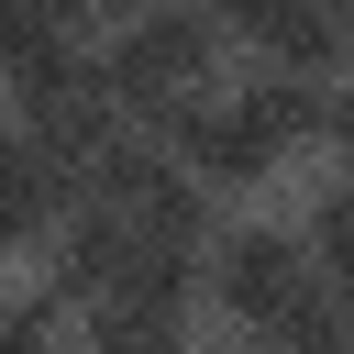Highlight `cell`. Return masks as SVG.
<instances>
[{"mask_svg": "<svg viewBox=\"0 0 354 354\" xmlns=\"http://www.w3.org/2000/svg\"><path fill=\"white\" fill-rule=\"evenodd\" d=\"M210 66H221V22H210V11H188V0H144V11H122L111 55H100V77H111L122 122H144V133H166L199 88H221Z\"/></svg>", "mask_w": 354, "mask_h": 354, "instance_id": "obj_1", "label": "cell"}, {"mask_svg": "<svg viewBox=\"0 0 354 354\" xmlns=\"http://www.w3.org/2000/svg\"><path fill=\"white\" fill-rule=\"evenodd\" d=\"M210 299L243 321V332H288L310 299H321V266H310V232H277V221H243V232H210Z\"/></svg>", "mask_w": 354, "mask_h": 354, "instance_id": "obj_2", "label": "cell"}, {"mask_svg": "<svg viewBox=\"0 0 354 354\" xmlns=\"http://www.w3.org/2000/svg\"><path fill=\"white\" fill-rule=\"evenodd\" d=\"M66 210H77L66 155H55V144H33V133H0V254H11V243H44Z\"/></svg>", "mask_w": 354, "mask_h": 354, "instance_id": "obj_3", "label": "cell"}, {"mask_svg": "<svg viewBox=\"0 0 354 354\" xmlns=\"http://www.w3.org/2000/svg\"><path fill=\"white\" fill-rule=\"evenodd\" d=\"M243 44H254L266 66H288V77H343V66H354V22H332L321 0H266Z\"/></svg>", "mask_w": 354, "mask_h": 354, "instance_id": "obj_4", "label": "cell"}, {"mask_svg": "<svg viewBox=\"0 0 354 354\" xmlns=\"http://www.w3.org/2000/svg\"><path fill=\"white\" fill-rule=\"evenodd\" d=\"M44 55H88V0H0V77Z\"/></svg>", "mask_w": 354, "mask_h": 354, "instance_id": "obj_5", "label": "cell"}, {"mask_svg": "<svg viewBox=\"0 0 354 354\" xmlns=\"http://www.w3.org/2000/svg\"><path fill=\"white\" fill-rule=\"evenodd\" d=\"M299 232H310V266H321V288L354 310V188H321Z\"/></svg>", "mask_w": 354, "mask_h": 354, "instance_id": "obj_6", "label": "cell"}, {"mask_svg": "<svg viewBox=\"0 0 354 354\" xmlns=\"http://www.w3.org/2000/svg\"><path fill=\"white\" fill-rule=\"evenodd\" d=\"M0 354H66V299H0Z\"/></svg>", "mask_w": 354, "mask_h": 354, "instance_id": "obj_7", "label": "cell"}, {"mask_svg": "<svg viewBox=\"0 0 354 354\" xmlns=\"http://www.w3.org/2000/svg\"><path fill=\"white\" fill-rule=\"evenodd\" d=\"M277 343H288V354H354V310H343V299L321 288V299H310V310H299V321H288Z\"/></svg>", "mask_w": 354, "mask_h": 354, "instance_id": "obj_8", "label": "cell"}, {"mask_svg": "<svg viewBox=\"0 0 354 354\" xmlns=\"http://www.w3.org/2000/svg\"><path fill=\"white\" fill-rule=\"evenodd\" d=\"M188 11H210L221 33H254V11H266V0H188Z\"/></svg>", "mask_w": 354, "mask_h": 354, "instance_id": "obj_9", "label": "cell"}, {"mask_svg": "<svg viewBox=\"0 0 354 354\" xmlns=\"http://www.w3.org/2000/svg\"><path fill=\"white\" fill-rule=\"evenodd\" d=\"M88 11H111V22H122V11H144V0H88Z\"/></svg>", "mask_w": 354, "mask_h": 354, "instance_id": "obj_10", "label": "cell"}, {"mask_svg": "<svg viewBox=\"0 0 354 354\" xmlns=\"http://www.w3.org/2000/svg\"><path fill=\"white\" fill-rule=\"evenodd\" d=\"M254 354H288V343H277V332H254Z\"/></svg>", "mask_w": 354, "mask_h": 354, "instance_id": "obj_11", "label": "cell"}]
</instances>
